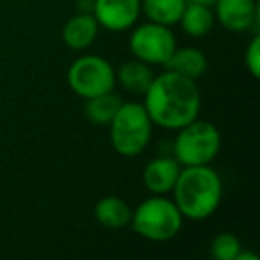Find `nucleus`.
Returning <instances> with one entry per match:
<instances>
[{
	"mask_svg": "<svg viewBox=\"0 0 260 260\" xmlns=\"http://www.w3.org/2000/svg\"><path fill=\"white\" fill-rule=\"evenodd\" d=\"M171 192H175L173 202L184 219L203 221L219 209L223 200V182L210 164L184 166Z\"/></svg>",
	"mask_w": 260,
	"mask_h": 260,
	"instance_id": "2",
	"label": "nucleus"
},
{
	"mask_svg": "<svg viewBox=\"0 0 260 260\" xmlns=\"http://www.w3.org/2000/svg\"><path fill=\"white\" fill-rule=\"evenodd\" d=\"M143 105L153 125L166 130H178L200 118L202 93L196 80L166 70L153 77Z\"/></svg>",
	"mask_w": 260,
	"mask_h": 260,
	"instance_id": "1",
	"label": "nucleus"
},
{
	"mask_svg": "<svg viewBox=\"0 0 260 260\" xmlns=\"http://www.w3.org/2000/svg\"><path fill=\"white\" fill-rule=\"evenodd\" d=\"M241 249V241L237 239V235L230 234V232L216 235L210 242V255L216 260H235Z\"/></svg>",
	"mask_w": 260,
	"mask_h": 260,
	"instance_id": "18",
	"label": "nucleus"
},
{
	"mask_svg": "<svg viewBox=\"0 0 260 260\" xmlns=\"http://www.w3.org/2000/svg\"><path fill=\"white\" fill-rule=\"evenodd\" d=\"M191 4H202V6H207V8H214L216 4V0H187Z\"/></svg>",
	"mask_w": 260,
	"mask_h": 260,
	"instance_id": "21",
	"label": "nucleus"
},
{
	"mask_svg": "<svg viewBox=\"0 0 260 260\" xmlns=\"http://www.w3.org/2000/svg\"><path fill=\"white\" fill-rule=\"evenodd\" d=\"M130 52L136 59L146 64L164 66L177 48V38L170 27L155 22H146L136 27L128 40Z\"/></svg>",
	"mask_w": 260,
	"mask_h": 260,
	"instance_id": "7",
	"label": "nucleus"
},
{
	"mask_svg": "<svg viewBox=\"0 0 260 260\" xmlns=\"http://www.w3.org/2000/svg\"><path fill=\"white\" fill-rule=\"evenodd\" d=\"M152 66L139 61L134 57V61H126L119 66L116 73V82L121 84L123 89L130 91L134 94H145L153 80Z\"/></svg>",
	"mask_w": 260,
	"mask_h": 260,
	"instance_id": "14",
	"label": "nucleus"
},
{
	"mask_svg": "<svg viewBox=\"0 0 260 260\" xmlns=\"http://www.w3.org/2000/svg\"><path fill=\"white\" fill-rule=\"evenodd\" d=\"M244 61H246V68H248L249 75L253 79H258L260 75V36L255 34L253 40L249 41L248 48H246L244 54Z\"/></svg>",
	"mask_w": 260,
	"mask_h": 260,
	"instance_id": "19",
	"label": "nucleus"
},
{
	"mask_svg": "<svg viewBox=\"0 0 260 260\" xmlns=\"http://www.w3.org/2000/svg\"><path fill=\"white\" fill-rule=\"evenodd\" d=\"M66 77L70 89L84 100L114 91L116 87L114 66L96 54H87L75 59L68 68Z\"/></svg>",
	"mask_w": 260,
	"mask_h": 260,
	"instance_id": "6",
	"label": "nucleus"
},
{
	"mask_svg": "<svg viewBox=\"0 0 260 260\" xmlns=\"http://www.w3.org/2000/svg\"><path fill=\"white\" fill-rule=\"evenodd\" d=\"M216 20L230 32H246L258 27L260 9L256 0H216Z\"/></svg>",
	"mask_w": 260,
	"mask_h": 260,
	"instance_id": "9",
	"label": "nucleus"
},
{
	"mask_svg": "<svg viewBox=\"0 0 260 260\" xmlns=\"http://www.w3.org/2000/svg\"><path fill=\"white\" fill-rule=\"evenodd\" d=\"M121 104V96L114 91H109V93L87 98L84 104V116L94 125H109Z\"/></svg>",
	"mask_w": 260,
	"mask_h": 260,
	"instance_id": "17",
	"label": "nucleus"
},
{
	"mask_svg": "<svg viewBox=\"0 0 260 260\" xmlns=\"http://www.w3.org/2000/svg\"><path fill=\"white\" fill-rule=\"evenodd\" d=\"M107 126L112 148L121 157H138L145 152L153 132L145 105L138 102H123Z\"/></svg>",
	"mask_w": 260,
	"mask_h": 260,
	"instance_id": "3",
	"label": "nucleus"
},
{
	"mask_svg": "<svg viewBox=\"0 0 260 260\" xmlns=\"http://www.w3.org/2000/svg\"><path fill=\"white\" fill-rule=\"evenodd\" d=\"M130 217H132V209L119 196H104L94 205V219L98 221V224L111 230H118L130 224Z\"/></svg>",
	"mask_w": 260,
	"mask_h": 260,
	"instance_id": "13",
	"label": "nucleus"
},
{
	"mask_svg": "<svg viewBox=\"0 0 260 260\" xmlns=\"http://www.w3.org/2000/svg\"><path fill=\"white\" fill-rule=\"evenodd\" d=\"M207 55L202 50L192 47H184V48H175L173 54L170 55V59L166 61L164 68L177 72L184 77H189L192 80H198L203 73L207 72Z\"/></svg>",
	"mask_w": 260,
	"mask_h": 260,
	"instance_id": "12",
	"label": "nucleus"
},
{
	"mask_svg": "<svg viewBox=\"0 0 260 260\" xmlns=\"http://www.w3.org/2000/svg\"><path fill=\"white\" fill-rule=\"evenodd\" d=\"M182 166L175 157H157L143 170V184L152 194H162L173 191Z\"/></svg>",
	"mask_w": 260,
	"mask_h": 260,
	"instance_id": "10",
	"label": "nucleus"
},
{
	"mask_svg": "<svg viewBox=\"0 0 260 260\" xmlns=\"http://www.w3.org/2000/svg\"><path fill=\"white\" fill-rule=\"evenodd\" d=\"M130 224L132 230L146 241L166 242L177 237L182 230L184 216L173 200L162 194H152L132 210Z\"/></svg>",
	"mask_w": 260,
	"mask_h": 260,
	"instance_id": "4",
	"label": "nucleus"
},
{
	"mask_svg": "<svg viewBox=\"0 0 260 260\" xmlns=\"http://www.w3.org/2000/svg\"><path fill=\"white\" fill-rule=\"evenodd\" d=\"M98 29L100 25L93 13H77L62 27V41L72 50H86L96 40Z\"/></svg>",
	"mask_w": 260,
	"mask_h": 260,
	"instance_id": "11",
	"label": "nucleus"
},
{
	"mask_svg": "<svg viewBox=\"0 0 260 260\" xmlns=\"http://www.w3.org/2000/svg\"><path fill=\"white\" fill-rule=\"evenodd\" d=\"M177 132L173 157L182 168L212 164L221 150V134L214 123L196 118Z\"/></svg>",
	"mask_w": 260,
	"mask_h": 260,
	"instance_id": "5",
	"label": "nucleus"
},
{
	"mask_svg": "<svg viewBox=\"0 0 260 260\" xmlns=\"http://www.w3.org/2000/svg\"><path fill=\"white\" fill-rule=\"evenodd\" d=\"M182 30L191 38H203L214 29L216 16L212 8H207L202 4H191L187 2L184 8V13L180 16Z\"/></svg>",
	"mask_w": 260,
	"mask_h": 260,
	"instance_id": "15",
	"label": "nucleus"
},
{
	"mask_svg": "<svg viewBox=\"0 0 260 260\" xmlns=\"http://www.w3.org/2000/svg\"><path fill=\"white\" fill-rule=\"evenodd\" d=\"M141 15V0H94L93 16L111 32L132 29Z\"/></svg>",
	"mask_w": 260,
	"mask_h": 260,
	"instance_id": "8",
	"label": "nucleus"
},
{
	"mask_svg": "<svg viewBox=\"0 0 260 260\" xmlns=\"http://www.w3.org/2000/svg\"><path fill=\"white\" fill-rule=\"evenodd\" d=\"M187 0H141V13L148 22L171 27L180 22Z\"/></svg>",
	"mask_w": 260,
	"mask_h": 260,
	"instance_id": "16",
	"label": "nucleus"
},
{
	"mask_svg": "<svg viewBox=\"0 0 260 260\" xmlns=\"http://www.w3.org/2000/svg\"><path fill=\"white\" fill-rule=\"evenodd\" d=\"M235 260H258V256H256L255 253H248V251L244 253L241 249V251H239V255L235 256Z\"/></svg>",
	"mask_w": 260,
	"mask_h": 260,
	"instance_id": "20",
	"label": "nucleus"
}]
</instances>
